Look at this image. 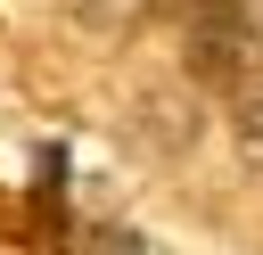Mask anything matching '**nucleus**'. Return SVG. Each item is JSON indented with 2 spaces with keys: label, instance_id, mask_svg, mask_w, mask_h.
I'll use <instances>...</instances> for the list:
<instances>
[{
  "label": "nucleus",
  "instance_id": "1",
  "mask_svg": "<svg viewBox=\"0 0 263 255\" xmlns=\"http://www.w3.org/2000/svg\"><path fill=\"white\" fill-rule=\"evenodd\" d=\"M74 8H82L90 25H132V16L148 8V0H74Z\"/></svg>",
  "mask_w": 263,
  "mask_h": 255
}]
</instances>
